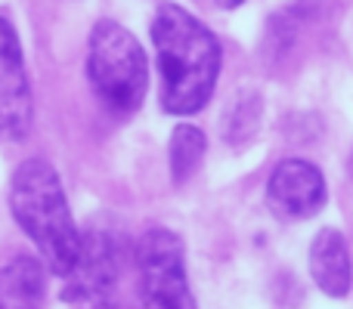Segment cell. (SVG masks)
<instances>
[{
    "label": "cell",
    "instance_id": "1",
    "mask_svg": "<svg viewBox=\"0 0 353 309\" xmlns=\"http://www.w3.org/2000/svg\"><path fill=\"white\" fill-rule=\"evenodd\" d=\"M152 43L168 115H195L208 105L220 74V43L205 22L176 3H161L152 19Z\"/></svg>",
    "mask_w": 353,
    "mask_h": 309
},
{
    "label": "cell",
    "instance_id": "2",
    "mask_svg": "<svg viewBox=\"0 0 353 309\" xmlns=\"http://www.w3.org/2000/svg\"><path fill=\"white\" fill-rule=\"evenodd\" d=\"M10 211L25 235L41 251V260L50 273L65 279L81 254V232L68 211L65 189L59 173L43 158H28L12 173Z\"/></svg>",
    "mask_w": 353,
    "mask_h": 309
},
{
    "label": "cell",
    "instance_id": "3",
    "mask_svg": "<svg viewBox=\"0 0 353 309\" xmlns=\"http://www.w3.org/2000/svg\"><path fill=\"white\" fill-rule=\"evenodd\" d=\"M87 78L112 115H134L149 87V65L140 41L118 22H97L87 50Z\"/></svg>",
    "mask_w": 353,
    "mask_h": 309
},
{
    "label": "cell",
    "instance_id": "4",
    "mask_svg": "<svg viewBox=\"0 0 353 309\" xmlns=\"http://www.w3.org/2000/svg\"><path fill=\"white\" fill-rule=\"evenodd\" d=\"M140 309H195L189 294L183 242L171 229H149L137 244Z\"/></svg>",
    "mask_w": 353,
    "mask_h": 309
},
{
    "label": "cell",
    "instance_id": "5",
    "mask_svg": "<svg viewBox=\"0 0 353 309\" xmlns=\"http://www.w3.org/2000/svg\"><path fill=\"white\" fill-rule=\"evenodd\" d=\"M65 303L72 309H115L118 251L105 232L81 235V254L65 275Z\"/></svg>",
    "mask_w": 353,
    "mask_h": 309
},
{
    "label": "cell",
    "instance_id": "6",
    "mask_svg": "<svg viewBox=\"0 0 353 309\" xmlns=\"http://www.w3.org/2000/svg\"><path fill=\"white\" fill-rule=\"evenodd\" d=\"M31 87L19 34L0 16V140H22L31 127Z\"/></svg>",
    "mask_w": 353,
    "mask_h": 309
},
{
    "label": "cell",
    "instance_id": "7",
    "mask_svg": "<svg viewBox=\"0 0 353 309\" xmlns=\"http://www.w3.org/2000/svg\"><path fill=\"white\" fill-rule=\"evenodd\" d=\"M325 198V176L316 164L304 158H285L273 167L267 182V204L282 220H307L323 211Z\"/></svg>",
    "mask_w": 353,
    "mask_h": 309
},
{
    "label": "cell",
    "instance_id": "8",
    "mask_svg": "<svg viewBox=\"0 0 353 309\" xmlns=\"http://www.w3.org/2000/svg\"><path fill=\"white\" fill-rule=\"evenodd\" d=\"M310 275L319 285V291L329 294V297H344L350 291L353 281L350 251L338 229L316 232V238L310 244Z\"/></svg>",
    "mask_w": 353,
    "mask_h": 309
},
{
    "label": "cell",
    "instance_id": "9",
    "mask_svg": "<svg viewBox=\"0 0 353 309\" xmlns=\"http://www.w3.org/2000/svg\"><path fill=\"white\" fill-rule=\"evenodd\" d=\"M47 275L34 257H12L0 269V309H43Z\"/></svg>",
    "mask_w": 353,
    "mask_h": 309
},
{
    "label": "cell",
    "instance_id": "10",
    "mask_svg": "<svg viewBox=\"0 0 353 309\" xmlns=\"http://www.w3.org/2000/svg\"><path fill=\"white\" fill-rule=\"evenodd\" d=\"M205 134H201L199 127H192V124H180V127L174 130L171 136V176L174 182H186L189 176L199 170L201 158H205Z\"/></svg>",
    "mask_w": 353,
    "mask_h": 309
},
{
    "label": "cell",
    "instance_id": "11",
    "mask_svg": "<svg viewBox=\"0 0 353 309\" xmlns=\"http://www.w3.org/2000/svg\"><path fill=\"white\" fill-rule=\"evenodd\" d=\"M261 127V96L254 93H242L236 103H230L223 115V136L226 142H245L254 136V130Z\"/></svg>",
    "mask_w": 353,
    "mask_h": 309
},
{
    "label": "cell",
    "instance_id": "12",
    "mask_svg": "<svg viewBox=\"0 0 353 309\" xmlns=\"http://www.w3.org/2000/svg\"><path fill=\"white\" fill-rule=\"evenodd\" d=\"M220 6H223V10H236V6H242L245 0H217Z\"/></svg>",
    "mask_w": 353,
    "mask_h": 309
}]
</instances>
